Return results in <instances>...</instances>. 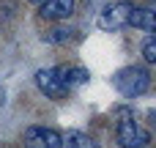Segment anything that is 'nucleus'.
Here are the masks:
<instances>
[{
	"label": "nucleus",
	"instance_id": "nucleus-1",
	"mask_svg": "<svg viewBox=\"0 0 156 148\" xmlns=\"http://www.w3.org/2000/svg\"><path fill=\"white\" fill-rule=\"evenodd\" d=\"M112 85H115V91L123 93V96H140V93L148 91L151 74H148L143 66H126V69H121V71L112 77Z\"/></svg>",
	"mask_w": 156,
	"mask_h": 148
},
{
	"label": "nucleus",
	"instance_id": "nucleus-2",
	"mask_svg": "<svg viewBox=\"0 0 156 148\" xmlns=\"http://www.w3.org/2000/svg\"><path fill=\"white\" fill-rule=\"evenodd\" d=\"M115 140L121 148H145L151 143V132L145 126H140L134 118H123L118 124V132H115Z\"/></svg>",
	"mask_w": 156,
	"mask_h": 148
},
{
	"label": "nucleus",
	"instance_id": "nucleus-3",
	"mask_svg": "<svg viewBox=\"0 0 156 148\" xmlns=\"http://www.w3.org/2000/svg\"><path fill=\"white\" fill-rule=\"evenodd\" d=\"M132 8H134V3H129V0H123V3H112V5L99 16V25H101L104 30H118V27H123V25L129 22Z\"/></svg>",
	"mask_w": 156,
	"mask_h": 148
},
{
	"label": "nucleus",
	"instance_id": "nucleus-4",
	"mask_svg": "<svg viewBox=\"0 0 156 148\" xmlns=\"http://www.w3.org/2000/svg\"><path fill=\"white\" fill-rule=\"evenodd\" d=\"M60 135L47 126H30L25 132V148H60Z\"/></svg>",
	"mask_w": 156,
	"mask_h": 148
},
{
	"label": "nucleus",
	"instance_id": "nucleus-5",
	"mask_svg": "<svg viewBox=\"0 0 156 148\" xmlns=\"http://www.w3.org/2000/svg\"><path fill=\"white\" fill-rule=\"evenodd\" d=\"M36 85H38L49 99H63V96L69 93V88L58 80L55 69H38V71H36Z\"/></svg>",
	"mask_w": 156,
	"mask_h": 148
},
{
	"label": "nucleus",
	"instance_id": "nucleus-6",
	"mask_svg": "<svg viewBox=\"0 0 156 148\" xmlns=\"http://www.w3.org/2000/svg\"><path fill=\"white\" fill-rule=\"evenodd\" d=\"M74 14V0H41L44 19H69Z\"/></svg>",
	"mask_w": 156,
	"mask_h": 148
},
{
	"label": "nucleus",
	"instance_id": "nucleus-7",
	"mask_svg": "<svg viewBox=\"0 0 156 148\" xmlns=\"http://www.w3.org/2000/svg\"><path fill=\"white\" fill-rule=\"evenodd\" d=\"M55 74H58V80H60L66 88H71V85H82V82L88 80V69H82V66H58Z\"/></svg>",
	"mask_w": 156,
	"mask_h": 148
},
{
	"label": "nucleus",
	"instance_id": "nucleus-8",
	"mask_svg": "<svg viewBox=\"0 0 156 148\" xmlns=\"http://www.w3.org/2000/svg\"><path fill=\"white\" fill-rule=\"evenodd\" d=\"M126 25L140 27V30H154V27H156V14L151 11V8H132Z\"/></svg>",
	"mask_w": 156,
	"mask_h": 148
},
{
	"label": "nucleus",
	"instance_id": "nucleus-9",
	"mask_svg": "<svg viewBox=\"0 0 156 148\" xmlns=\"http://www.w3.org/2000/svg\"><path fill=\"white\" fill-rule=\"evenodd\" d=\"M60 148H99V143H96L93 137H88V135L74 132V135H69L66 143H60Z\"/></svg>",
	"mask_w": 156,
	"mask_h": 148
},
{
	"label": "nucleus",
	"instance_id": "nucleus-10",
	"mask_svg": "<svg viewBox=\"0 0 156 148\" xmlns=\"http://www.w3.org/2000/svg\"><path fill=\"white\" fill-rule=\"evenodd\" d=\"M143 55H145V63H156V38L148 36L145 44H143Z\"/></svg>",
	"mask_w": 156,
	"mask_h": 148
},
{
	"label": "nucleus",
	"instance_id": "nucleus-11",
	"mask_svg": "<svg viewBox=\"0 0 156 148\" xmlns=\"http://www.w3.org/2000/svg\"><path fill=\"white\" fill-rule=\"evenodd\" d=\"M30 3H41V0H30Z\"/></svg>",
	"mask_w": 156,
	"mask_h": 148
}]
</instances>
